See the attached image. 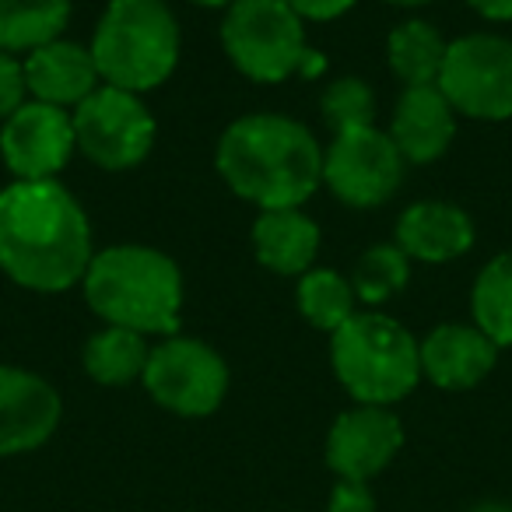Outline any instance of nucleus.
Instances as JSON below:
<instances>
[{
  "mask_svg": "<svg viewBox=\"0 0 512 512\" xmlns=\"http://www.w3.org/2000/svg\"><path fill=\"white\" fill-rule=\"evenodd\" d=\"M92 225L60 179L0 190V271L29 292H67L92 264Z\"/></svg>",
  "mask_w": 512,
  "mask_h": 512,
  "instance_id": "nucleus-1",
  "label": "nucleus"
},
{
  "mask_svg": "<svg viewBox=\"0 0 512 512\" xmlns=\"http://www.w3.org/2000/svg\"><path fill=\"white\" fill-rule=\"evenodd\" d=\"M228 190L260 211L302 207L323 183V148L306 123L281 113H249L228 123L214 151Z\"/></svg>",
  "mask_w": 512,
  "mask_h": 512,
  "instance_id": "nucleus-2",
  "label": "nucleus"
},
{
  "mask_svg": "<svg viewBox=\"0 0 512 512\" xmlns=\"http://www.w3.org/2000/svg\"><path fill=\"white\" fill-rule=\"evenodd\" d=\"M85 299L106 327L134 334H179L183 316V274L176 260L155 246H109L92 256L85 278Z\"/></svg>",
  "mask_w": 512,
  "mask_h": 512,
  "instance_id": "nucleus-3",
  "label": "nucleus"
},
{
  "mask_svg": "<svg viewBox=\"0 0 512 512\" xmlns=\"http://www.w3.org/2000/svg\"><path fill=\"white\" fill-rule=\"evenodd\" d=\"M102 85L144 95L179 64V22L165 0H109L92 36Z\"/></svg>",
  "mask_w": 512,
  "mask_h": 512,
  "instance_id": "nucleus-4",
  "label": "nucleus"
},
{
  "mask_svg": "<svg viewBox=\"0 0 512 512\" xmlns=\"http://www.w3.org/2000/svg\"><path fill=\"white\" fill-rule=\"evenodd\" d=\"M330 365L355 404L390 407L421 383L418 341L383 313H355L330 334Z\"/></svg>",
  "mask_w": 512,
  "mask_h": 512,
  "instance_id": "nucleus-5",
  "label": "nucleus"
},
{
  "mask_svg": "<svg viewBox=\"0 0 512 512\" xmlns=\"http://www.w3.org/2000/svg\"><path fill=\"white\" fill-rule=\"evenodd\" d=\"M221 46L249 81L278 85L302 71L309 53L306 22L285 0H235L225 8Z\"/></svg>",
  "mask_w": 512,
  "mask_h": 512,
  "instance_id": "nucleus-6",
  "label": "nucleus"
},
{
  "mask_svg": "<svg viewBox=\"0 0 512 512\" xmlns=\"http://www.w3.org/2000/svg\"><path fill=\"white\" fill-rule=\"evenodd\" d=\"M439 92L453 113L470 120L512 116V39L495 32H470L449 43L439 74Z\"/></svg>",
  "mask_w": 512,
  "mask_h": 512,
  "instance_id": "nucleus-7",
  "label": "nucleus"
},
{
  "mask_svg": "<svg viewBox=\"0 0 512 512\" xmlns=\"http://www.w3.org/2000/svg\"><path fill=\"white\" fill-rule=\"evenodd\" d=\"M74 141L78 151L106 172H123L141 165L155 144V116L141 95L99 85L81 106H74Z\"/></svg>",
  "mask_w": 512,
  "mask_h": 512,
  "instance_id": "nucleus-8",
  "label": "nucleus"
},
{
  "mask_svg": "<svg viewBox=\"0 0 512 512\" xmlns=\"http://www.w3.org/2000/svg\"><path fill=\"white\" fill-rule=\"evenodd\" d=\"M144 390L158 407L179 418H207L228 393V365L211 344L193 337H165L144 365Z\"/></svg>",
  "mask_w": 512,
  "mask_h": 512,
  "instance_id": "nucleus-9",
  "label": "nucleus"
},
{
  "mask_svg": "<svg viewBox=\"0 0 512 512\" xmlns=\"http://www.w3.org/2000/svg\"><path fill=\"white\" fill-rule=\"evenodd\" d=\"M404 183V155L390 134L372 123L362 130L334 134L323 151V186L348 207H379Z\"/></svg>",
  "mask_w": 512,
  "mask_h": 512,
  "instance_id": "nucleus-10",
  "label": "nucleus"
},
{
  "mask_svg": "<svg viewBox=\"0 0 512 512\" xmlns=\"http://www.w3.org/2000/svg\"><path fill=\"white\" fill-rule=\"evenodd\" d=\"M78 151L74 120L67 109L29 99L0 123V158L15 179H57Z\"/></svg>",
  "mask_w": 512,
  "mask_h": 512,
  "instance_id": "nucleus-11",
  "label": "nucleus"
},
{
  "mask_svg": "<svg viewBox=\"0 0 512 512\" xmlns=\"http://www.w3.org/2000/svg\"><path fill=\"white\" fill-rule=\"evenodd\" d=\"M404 446V425L390 407L358 404L337 414L327 432V467L344 481H365L390 467Z\"/></svg>",
  "mask_w": 512,
  "mask_h": 512,
  "instance_id": "nucleus-12",
  "label": "nucleus"
},
{
  "mask_svg": "<svg viewBox=\"0 0 512 512\" xmlns=\"http://www.w3.org/2000/svg\"><path fill=\"white\" fill-rule=\"evenodd\" d=\"M64 400L39 372L0 365V456L32 453L60 428Z\"/></svg>",
  "mask_w": 512,
  "mask_h": 512,
  "instance_id": "nucleus-13",
  "label": "nucleus"
},
{
  "mask_svg": "<svg viewBox=\"0 0 512 512\" xmlns=\"http://www.w3.org/2000/svg\"><path fill=\"white\" fill-rule=\"evenodd\" d=\"M498 351L502 348L474 323H442L418 341L421 376L439 390H470L495 369Z\"/></svg>",
  "mask_w": 512,
  "mask_h": 512,
  "instance_id": "nucleus-14",
  "label": "nucleus"
},
{
  "mask_svg": "<svg viewBox=\"0 0 512 512\" xmlns=\"http://www.w3.org/2000/svg\"><path fill=\"white\" fill-rule=\"evenodd\" d=\"M390 137L404 162L428 165L446 155V148L456 137V113L439 92V85L404 88L393 106Z\"/></svg>",
  "mask_w": 512,
  "mask_h": 512,
  "instance_id": "nucleus-15",
  "label": "nucleus"
},
{
  "mask_svg": "<svg viewBox=\"0 0 512 512\" xmlns=\"http://www.w3.org/2000/svg\"><path fill=\"white\" fill-rule=\"evenodd\" d=\"M25 64V85L36 102L60 109H74L102 85L99 71H95L92 50L71 39H53V43L32 50Z\"/></svg>",
  "mask_w": 512,
  "mask_h": 512,
  "instance_id": "nucleus-16",
  "label": "nucleus"
},
{
  "mask_svg": "<svg viewBox=\"0 0 512 512\" xmlns=\"http://www.w3.org/2000/svg\"><path fill=\"white\" fill-rule=\"evenodd\" d=\"M397 246L421 264H446L470 253L474 221L463 207L446 200H418L397 221Z\"/></svg>",
  "mask_w": 512,
  "mask_h": 512,
  "instance_id": "nucleus-17",
  "label": "nucleus"
},
{
  "mask_svg": "<svg viewBox=\"0 0 512 512\" xmlns=\"http://www.w3.org/2000/svg\"><path fill=\"white\" fill-rule=\"evenodd\" d=\"M253 249L267 271L302 278L306 271H313V260L320 253V225L299 207L260 211L253 225Z\"/></svg>",
  "mask_w": 512,
  "mask_h": 512,
  "instance_id": "nucleus-18",
  "label": "nucleus"
},
{
  "mask_svg": "<svg viewBox=\"0 0 512 512\" xmlns=\"http://www.w3.org/2000/svg\"><path fill=\"white\" fill-rule=\"evenodd\" d=\"M449 43L442 39V32L428 22H411L397 25L386 39V64L397 74V81L404 88H421V85H439L442 64H446Z\"/></svg>",
  "mask_w": 512,
  "mask_h": 512,
  "instance_id": "nucleus-19",
  "label": "nucleus"
},
{
  "mask_svg": "<svg viewBox=\"0 0 512 512\" xmlns=\"http://www.w3.org/2000/svg\"><path fill=\"white\" fill-rule=\"evenodd\" d=\"M71 22V0H0V50L32 53L64 39Z\"/></svg>",
  "mask_w": 512,
  "mask_h": 512,
  "instance_id": "nucleus-20",
  "label": "nucleus"
},
{
  "mask_svg": "<svg viewBox=\"0 0 512 512\" xmlns=\"http://www.w3.org/2000/svg\"><path fill=\"white\" fill-rule=\"evenodd\" d=\"M148 355L151 348L144 334H134V330H123V327H106L95 337H88L81 365H85V372L95 383L127 386L144 376Z\"/></svg>",
  "mask_w": 512,
  "mask_h": 512,
  "instance_id": "nucleus-21",
  "label": "nucleus"
},
{
  "mask_svg": "<svg viewBox=\"0 0 512 512\" xmlns=\"http://www.w3.org/2000/svg\"><path fill=\"white\" fill-rule=\"evenodd\" d=\"M474 327L498 348H512V249L491 256L470 292Z\"/></svg>",
  "mask_w": 512,
  "mask_h": 512,
  "instance_id": "nucleus-22",
  "label": "nucleus"
},
{
  "mask_svg": "<svg viewBox=\"0 0 512 512\" xmlns=\"http://www.w3.org/2000/svg\"><path fill=\"white\" fill-rule=\"evenodd\" d=\"M295 302H299V313L306 316V323H313L316 330H327V334L341 330L358 313L351 281L337 271H327V267H313L302 274Z\"/></svg>",
  "mask_w": 512,
  "mask_h": 512,
  "instance_id": "nucleus-23",
  "label": "nucleus"
},
{
  "mask_svg": "<svg viewBox=\"0 0 512 512\" xmlns=\"http://www.w3.org/2000/svg\"><path fill=\"white\" fill-rule=\"evenodd\" d=\"M411 281V256L393 242V246H372L358 256L355 274H351V288L362 306H383L397 292H404Z\"/></svg>",
  "mask_w": 512,
  "mask_h": 512,
  "instance_id": "nucleus-24",
  "label": "nucleus"
},
{
  "mask_svg": "<svg viewBox=\"0 0 512 512\" xmlns=\"http://www.w3.org/2000/svg\"><path fill=\"white\" fill-rule=\"evenodd\" d=\"M320 113L334 134L372 127L376 120V95L362 78H341L330 81L320 95Z\"/></svg>",
  "mask_w": 512,
  "mask_h": 512,
  "instance_id": "nucleus-25",
  "label": "nucleus"
},
{
  "mask_svg": "<svg viewBox=\"0 0 512 512\" xmlns=\"http://www.w3.org/2000/svg\"><path fill=\"white\" fill-rule=\"evenodd\" d=\"M29 102V85H25V64L15 53L0 50V123L8 120L15 109Z\"/></svg>",
  "mask_w": 512,
  "mask_h": 512,
  "instance_id": "nucleus-26",
  "label": "nucleus"
},
{
  "mask_svg": "<svg viewBox=\"0 0 512 512\" xmlns=\"http://www.w3.org/2000/svg\"><path fill=\"white\" fill-rule=\"evenodd\" d=\"M327 512H376V498L365 481H344L337 477L327 498Z\"/></svg>",
  "mask_w": 512,
  "mask_h": 512,
  "instance_id": "nucleus-27",
  "label": "nucleus"
},
{
  "mask_svg": "<svg viewBox=\"0 0 512 512\" xmlns=\"http://www.w3.org/2000/svg\"><path fill=\"white\" fill-rule=\"evenodd\" d=\"M302 22H334L355 8V0H285Z\"/></svg>",
  "mask_w": 512,
  "mask_h": 512,
  "instance_id": "nucleus-28",
  "label": "nucleus"
},
{
  "mask_svg": "<svg viewBox=\"0 0 512 512\" xmlns=\"http://www.w3.org/2000/svg\"><path fill=\"white\" fill-rule=\"evenodd\" d=\"M467 4L488 22H512V0H467Z\"/></svg>",
  "mask_w": 512,
  "mask_h": 512,
  "instance_id": "nucleus-29",
  "label": "nucleus"
},
{
  "mask_svg": "<svg viewBox=\"0 0 512 512\" xmlns=\"http://www.w3.org/2000/svg\"><path fill=\"white\" fill-rule=\"evenodd\" d=\"M470 512H512V505L509 502H481L477 509H470Z\"/></svg>",
  "mask_w": 512,
  "mask_h": 512,
  "instance_id": "nucleus-30",
  "label": "nucleus"
},
{
  "mask_svg": "<svg viewBox=\"0 0 512 512\" xmlns=\"http://www.w3.org/2000/svg\"><path fill=\"white\" fill-rule=\"evenodd\" d=\"M190 4H200V8H228L235 0H190Z\"/></svg>",
  "mask_w": 512,
  "mask_h": 512,
  "instance_id": "nucleus-31",
  "label": "nucleus"
},
{
  "mask_svg": "<svg viewBox=\"0 0 512 512\" xmlns=\"http://www.w3.org/2000/svg\"><path fill=\"white\" fill-rule=\"evenodd\" d=\"M386 4H397V8H421V4H432V0H386Z\"/></svg>",
  "mask_w": 512,
  "mask_h": 512,
  "instance_id": "nucleus-32",
  "label": "nucleus"
}]
</instances>
